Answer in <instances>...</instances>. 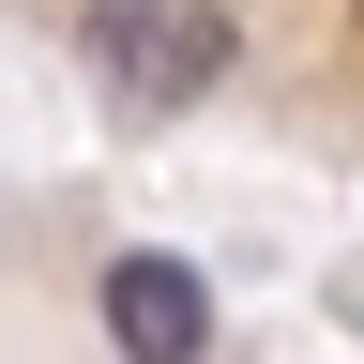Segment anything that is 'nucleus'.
I'll return each instance as SVG.
<instances>
[{
    "label": "nucleus",
    "instance_id": "nucleus-1",
    "mask_svg": "<svg viewBox=\"0 0 364 364\" xmlns=\"http://www.w3.org/2000/svg\"><path fill=\"white\" fill-rule=\"evenodd\" d=\"M76 61H91V91H107V107L182 122L198 91H228L243 31H228V0H91V16H76Z\"/></svg>",
    "mask_w": 364,
    "mask_h": 364
},
{
    "label": "nucleus",
    "instance_id": "nucleus-2",
    "mask_svg": "<svg viewBox=\"0 0 364 364\" xmlns=\"http://www.w3.org/2000/svg\"><path fill=\"white\" fill-rule=\"evenodd\" d=\"M91 304H107V349H122V364H198V349H213V273L167 258V243H122Z\"/></svg>",
    "mask_w": 364,
    "mask_h": 364
}]
</instances>
